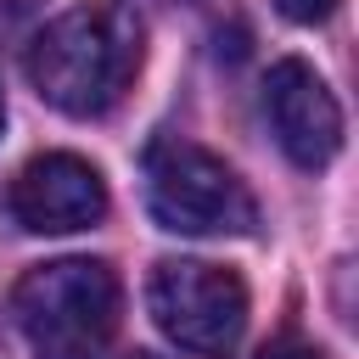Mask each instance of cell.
Listing matches in <instances>:
<instances>
[{
	"label": "cell",
	"instance_id": "cell-1",
	"mask_svg": "<svg viewBox=\"0 0 359 359\" xmlns=\"http://www.w3.org/2000/svg\"><path fill=\"white\" fill-rule=\"evenodd\" d=\"M146 56V34L140 17L118 0H95V6H73L62 17H50L22 67L28 84L67 118H101L123 101V90L135 84Z\"/></svg>",
	"mask_w": 359,
	"mask_h": 359
},
{
	"label": "cell",
	"instance_id": "cell-2",
	"mask_svg": "<svg viewBox=\"0 0 359 359\" xmlns=\"http://www.w3.org/2000/svg\"><path fill=\"white\" fill-rule=\"evenodd\" d=\"M118 275L101 258H56L17 280L11 314L34 359H107L118 337Z\"/></svg>",
	"mask_w": 359,
	"mask_h": 359
},
{
	"label": "cell",
	"instance_id": "cell-3",
	"mask_svg": "<svg viewBox=\"0 0 359 359\" xmlns=\"http://www.w3.org/2000/svg\"><path fill=\"white\" fill-rule=\"evenodd\" d=\"M146 208L174 236H252L258 202L224 157L196 140L163 135L146 151Z\"/></svg>",
	"mask_w": 359,
	"mask_h": 359
},
{
	"label": "cell",
	"instance_id": "cell-4",
	"mask_svg": "<svg viewBox=\"0 0 359 359\" xmlns=\"http://www.w3.org/2000/svg\"><path fill=\"white\" fill-rule=\"evenodd\" d=\"M151 320L191 353H230L247 331V286L224 264L202 258H163L146 286Z\"/></svg>",
	"mask_w": 359,
	"mask_h": 359
},
{
	"label": "cell",
	"instance_id": "cell-5",
	"mask_svg": "<svg viewBox=\"0 0 359 359\" xmlns=\"http://www.w3.org/2000/svg\"><path fill=\"white\" fill-rule=\"evenodd\" d=\"M107 213V180L73 151H45L11 180V219L34 236L90 230Z\"/></svg>",
	"mask_w": 359,
	"mask_h": 359
},
{
	"label": "cell",
	"instance_id": "cell-6",
	"mask_svg": "<svg viewBox=\"0 0 359 359\" xmlns=\"http://www.w3.org/2000/svg\"><path fill=\"white\" fill-rule=\"evenodd\" d=\"M264 112L275 123L280 151L297 168H325L337 157V146H342V107H337V95L325 90V79L309 62L286 56V62L269 67V79H264Z\"/></svg>",
	"mask_w": 359,
	"mask_h": 359
},
{
	"label": "cell",
	"instance_id": "cell-7",
	"mask_svg": "<svg viewBox=\"0 0 359 359\" xmlns=\"http://www.w3.org/2000/svg\"><path fill=\"white\" fill-rule=\"evenodd\" d=\"M252 359H325V353H320V348H309V342H292V337H286V342H269V348H258Z\"/></svg>",
	"mask_w": 359,
	"mask_h": 359
},
{
	"label": "cell",
	"instance_id": "cell-8",
	"mask_svg": "<svg viewBox=\"0 0 359 359\" xmlns=\"http://www.w3.org/2000/svg\"><path fill=\"white\" fill-rule=\"evenodd\" d=\"M331 6H337V0H280V11H286L292 22H320Z\"/></svg>",
	"mask_w": 359,
	"mask_h": 359
},
{
	"label": "cell",
	"instance_id": "cell-9",
	"mask_svg": "<svg viewBox=\"0 0 359 359\" xmlns=\"http://www.w3.org/2000/svg\"><path fill=\"white\" fill-rule=\"evenodd\" d=\"M135 359H151V353H135Z\"/></svg>",
	"mask_w": 359,
	"mask_h": 359
},
{
	"label": "cell",
	"instance_id": "cell-10",
	"mask_svg": "<svg viewBox=\"0 0 359 359\" xmlns=\"http://www.w3.org/2000/svg\"><path fill=\"white\" fill-rule=\"evenodd\" d=\"M0 123H6V107H0Z\"/></svg>",
	"mask_w": 359,
	"mask_h": 359
}]
</instances>
